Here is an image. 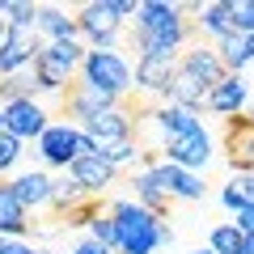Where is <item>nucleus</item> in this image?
Here are the masks:
<instances>
[{"label":"nucleus","mask_w":254,"mask_h":254,"mask_svg":"<svg viewBox=\"0 0 254 254\" xmlns=\"http://www.w3.org/2000/svg\"><path fill=\"white\" fill-rule=\"evenodd\" d=\"M110 220H115V229H119V246H115V250H123V254H153L157 246H161V242H157L161 220L148 216L140 203L115 199V203H110Z\"/></svg>","instance_id":"obj_1"},{"label":"nucleus","mask_w":254,"mask_h":254,"mask_svg":"<svg viewBox=\"0 0 254 254\" xmlns=\"http://www.w3.org/2000/svg\"><path fill=\"white\" fill-rule=\"evenodd\" d=\"M85 51H89V47H81V43H47L43 51H38V60H34L38 89L43 93H60L64 85L81 72Z\"/></svg>","instance_id":"obj_2"},{"label":"nucleus","mask_w":254,"mask_h":254,"mask_svg":"<svg viewBox=\"0 0 254 254\" xmlns=\"http://www.w3.org/2000/svg\"><path fill=\"white\" fill-rule=\"evenodd\" d=\"M115 106H119L115 93H106V89H98V85H89L81 72L64 85L60 93H55V115H64V119H81V123H89V119L106 115V110H115Z\"/></svg>","instance_id":"obj_3"},{"label":"nucleus","mask_w":254,"mask_h":254,"mask_svg":"<svg viewBox=\"0 0 254 254\" xmlns=\"http://www.w3.org/2000/svg\"><path fill=\"white\" fill-rule=\"evenodd\" d=\"M81 76L89 85H98V89H106V93H115V98H127V89H131V64L123 60V55L110 47V51H85V64H81Z\"/></svg>","instance_id":"obj_4"},{"label":"nucleus","mask_w":254,"mask_h":254,"mask_svg":"<svg viewBox=\"0 0 254 254\" xmlns=\"http://www.w3.org/2000/svg\"><path fill=\"white\" fill-rule=\"evenodd\" d=\"M225 157L237 174H254V110L225 119Z\"/></svg>","instance_id":"obj_5"},{"label":"nucleus","mask_w":254,"mask_h":254,"mask_svg":"<svg viewBox=\"0 0 254 254\" xmlns=\"http://www.w3.org/2000/svg\"><path fill=\"white\" fill-rule=\"evenodd\" d=\"M38 51H43V43H38L34 26H9V34L0 43V76L30 68V64L38 60Z\"/></svg>","instance_id":"obj_6"},{"label":"nucleus","mask_w":254,"mask_h":254,"mask_svg":"<svg viewBox=\"0 0 254 254\" xmlns=\"http://www.w3.org/2000/svg\"><path fill=\"white\" fill-rule=\"evenodd\" d=\"M76 30L93 43V51H110L115 38H119V17L106 9V0H102V4H85V9L76 13Z\"/></svg>","instance_id":"obj_7"},{"label":"nucleus","mask_w":254,"mask_h":254,"mask_svg":"<svg viewBox=\"0 0 254 254\" xmlns=\"http://www.w3.org/2000/svg\"><path fill=\"white\" fill-rule=\"evenodd\" d=\"M165 161L170 165H178V170H199V165H208L212 161V144H208V136L203 131H190V136H170L165 140Z\"/></svg>","instance_id":"obj_8"},{"label":"nucleus","mask_w":254,"mask_h":254,"mask_svg":"<svg viewBox=\"0 0 254 254\" xmlns=\"http://www.w3.org/2000/svg\"><path fill=\"white\" fill-rule=\"evenodd\" d=\"M47 110L38 106L34 98H21V102H9L4 106V131L9 136H17V140H34V136H43L47 131Z\"/></svg>","instance_id":"obj_9"},{"label":"nucleus","mask_w":254,"mask_h":254,"mask_svg":"<svg viewBox=\"0 0 254 254\" xmlns=\"http://www.w3.org/2000/svg\"><path fill=\"white\" fill-rule=\"evenodd\" d=\"M76 136H81L76 127H68V123H51L43 136H38V153H43V161L64 165V170H68V165L76 161Z\"/></svg>","instance_id":"obj_10"},{"label":"nucleus","mask_w":254,"mask_h":254,"mask_svg":"<svg viewBox=\"0 0 254 254\" xmlns=\"http://www.w3.org/2000/svg\"><path fill=\"white\" fill-rule=\"evenodd\" d=\"M131 127H136V119L127 115L123 106H115V110H106V115L89 119V123H85V136L98 148H106V144H119V140H131Z\"/></svg>","instance_id":"obj_11"},{"label":"nucleus","mask_w":254,"mask_h":254,"mask_svg":"<svg viewBox=\"0 0 254 254\" xmlns=\"http://www.w3.org/2000/svg\"><path fill=\"white\" fill-rule=\"evenodd\" d=\"M148 174H153V182L170 195V199H199L203 195V182L190 170H178V165H170V161H157Z\"/></svg>","instance_id":"obj_12"},{"label":"nucleus","mask_w":254,"mask_h":254,"mask_svg":"<svg viewBox=\"0 0 254 254\" xmlns=\"http://www.w3.org/2000/svg\"><path fill=\"white\" fill-rule=\"evenodd\" d=\"M174 68H178V55H140V64H136V85H140V93H153V98H161L165 93V85H170V76H174Z\"/></svg>","instance_id":"obj_13"},{"label":"nucleus","mask_w":254,"mask_h":254,"mask_svg":"<svg viewBox=\"0 0 254 254\" xmlns=\"http://www.w3.org/2000/svg\"><path fill=\"white\" fill-rule=\"evenodd\" d=\"M178 68H187V72L195 76L208 93L229 76L225 64H220V55H216V51H203V47H187V51H182V60H178Z\"/></svg>","instance_id":"obj_14"},{"label":"nucleus","mask_w":254,"mask_h":254,"mask_svg":"<svg viewBox=\"0 0 254 254\" xmlns=\"http://www.w3.org/2000/svg\"><path fill=\"white\" fill-rule=\"evenodd\" d=\"M161 102H165V106H182V110H199V106H208V89H203L187 68H174V76H170V85H165Z\"/></svg>","instance_id":"obj_15"},{"label":"nucleus","mask_w":254,"mask_h":254,"mask_svg":"<svg viewBox=\"0 0 254 254\" xmlns=\"http://www.w3.org/2000/svg\"><path fill=\"white\" fill-rule=\"evenodd\" d=\"M140 123H157V127L165 131V140H170V136H190V131H203V123H199V115H195V110L165 106V102H161V106H153Z\"/></svg>","instance_id":"obj_16"},{"label":"nucleus","mask_w":254,"mask_h":254,"mask_svg":"<svg viewBox=\"0 0 254 254\" xmlns=\"http://www.w3.org/2000/svg\"><path fill=\"white\" fill-rule=\"evenodd\" d=\"M246 102H250V89H246L242 72H229L225 81L208 93V110H216V115H225V119H229V115H242Z\"/></svg>","instance_id":"obj_17"},{"label":"nucleus","mask_w":254,"mask_h":254,"mask_svg":"<svg viewBox=\"0 0 254 254\" xmlns=\"http://www.w3.org/2000/svg\"><path fill=\"white\" fill-rule=\"evenodd\" d=\"M68 174H72V178L81 182L89 195H102V190L115 182V165H106L98 153H93V157H76V161L68 165Z\"/></svg>","instance_id":"obj_18"},{"label":"nucleus","mask_w":254,"mask_h":254,"mask_svg":"<svg viewBox=\"0 0 254 254\" xmlns=\"http://www.w3.org/2000/svg\"><path fill=\"white\" fill-rule=\"evenodd\" d=\"M34 30L38 34H47L51 43H76V17H68L64 9H51V4H38L34 13Z\"/></svg>","instance_id":"obj_19"},{"label":"nucleus","mask_w":254,"mask_h":254,"mask_svg":"<svg viewBox=\"0 0 254 254\" xmlns=\"http://www.w3.org/2000/svg\"><path fill=\"white\" fill-rule=\"evenodd\" d=\"M30 229H34V220H30V216H26V208L13 199L9 182L0 178V237H17V242H21Z\"/></svg>","instance_id":"obj_20"},{"label":"nucleus","mask_w":254,"mask_h":254,"mask_svg":"<svg viewBox=\"0 0 254 254\" xmlns=\"http://www.w3.org/2000/svg\"><path fill=\"white\" fill-rule=\"evenodd\" d=\"M131 187H136V203L148 212V216H157V220L170 216L174 199H170V195H165V190L153 182V174H148V170H144V174H136V178H131Z\"/></svg>","instance_id":"obj_21"},{"label":"nucleus","mask_w":254,"mask_h":254,"mask_svg":"<svg viewBox=\"0 0 254 254\" xmlns=\"http://www.w3.org/2000/svg\"><path fill=\"white\" fill-rule=\"evenodd\" d=\"M9 190H13V199L21 203V208H38V203H47L51 199V178H47V174H21V178H13L9 182Z\"/></svg>","instance_id":"obj_22"},{"label":"nucleus","mask_w":254,"mask_h":254,"mask_svg":"<svg viewBox=\"0 0 254 254\" xmlns=\"http://www.w3.org/2000/svg\"><path fill=\"white\" fill-rule=\"evenodd\" d=\"M187 4H165V0H144L136 4V30H161V26H174L182 17Z\"/></svg>","instance_id":"obj_23"},{"label":"nucleus","mask_w":254,"mask_h":254,"mask_svg":"<svg viewBox=\"0 0 254 254\" xmlns=\"http://www.w3.org/2000/svg\"><path fill=\"white\" fill-rule=\"evenodd\" d=\"M195 21H199V30H208V34H216V38L237 34L233 13H229V0H216V4H195Z\"/></svg>","instance_id":"obj_24"},{"label":"nucleus","mask_w":254,"mask_h":254,"mask_svg":"<svg viewBox=\"0 0 254 254\" xmlns=\"http://www.w3.org/2000/svg\"><path fill=\"white\" fill-rule=\"evenodd\" d=\"M34 93H38L34 64H30V68H21V72L0 76V106H9V102H21V98H34Z\"/></svg>","instance_id":"obj_25"},{"label":"nucleus","mask_w":254,"mask_h":254,"mask_svg":"<svg viewBox=\"0 0 254 254\" xmlns=\"http://www.w3.org/2000/svg\"><path fill=\"white\" fill-rule=\"evenodd\" d=\"M216 55H220V64H225V72H237L246 60H254V34H229V38H220Z\"/></svg>","instance_id":"obj_26"},{"label":"nucleus","mask_w":254,"mask_h":254,"mask_svg":"<svg viewBox=\"0 0 254 254\" xmlns=\"http://www.w3.org/2000/svg\"><path fill=\"white\" fill-rule=\"evenodd\" d=\"M220 199H225V208H233L237 216H242V212H254V174L229 178L225 190H220Z\"/></svg>","instance_id":"obj_27"},{"label":"nucleus","mask_w":254,"mask_h":254,"mask_svg":"<svg viewBox=\"0 0 254 254\" xmlns=\"http://www.w3.org/2000/svg\"><path fill=\"white\" fill-rule=\"evenodd\" d=\"M212 254H242L246 250V233L237 225H216L212 229Z\"/></svg>","instance_id":"obj_28"},{"label":"nucleus","mask_w":254,"mask_h":254,"mask_svg":"<svg viewBox=\"0 0 254 254\" xmlns=\"http://www.w3.org/2000/svg\"><path fill=\"white\" fill-rule=\"evenodd\" d=\"M89 229H93V242H102L106 250H115V246H119V229H115V220H110V208H102L98 216L89 220Z\"/></svg>","instance_id":"obj_29"},{"label":"nucleus","mask_w":254,"mask_h":254,"mask_svg":"<svg viewBox=\"0 0 254 254\" xmlns=\"http://www.w3.org/2000/svg\"><path fill=\"white\" fill-rule=\"evenodd\" d=\"M229 13H233L237 34H254V0H229Z\"/></svg>","instance_id":"obj_30"},{"label":"nucleus","mask_w":254,"mask_h":254,"mask_svg":"<svg viewBox=\"0 0 254 254\" xmlns=\"http://www.w3.org/2000/svg\"><path fill=\"white\" fill-rule=\"evenodd\" d=\"M136 153H140V148L131 144V140H119V144H106V148H98V157H102L106 165H115V170H119L123 161H131Z\"/></svg>","instance_id":"obj_31"},{"label":"nucleus","mask_w":254,"mask_h":254,"mask_svg":"<svg viewBox=\"0 0 254 254\" xmlns=\"http://www.w3.org/2000/svg\"><path fill=\"white\" fill-rule=\"evenodd\" d=\"M17 157H21V140H17V136H9V131H0V174L9 170Z\"/></svg>","instance_id":"obj_32"},{"label":"nucleus","mask_w":254,"mask_h":254,"mask_svg":"<svg viewBox=\"0 0 254 254\" xmlns=\"http://www.w3.org/2000/svg\"><path fill=\"white\" fill-rule=\"evenodd\" d=\"M72 254H110V250H106L102 242H81V246H76Z\"/></svg>","instance_id":"obj_33"},{"label":"nucleus","mask_w":254,"mask_h":254,"mask_svg":"<svg viewBox=\"0 0 254 254\" xmlns=\"http://www.w3.org/2000/svg\"><path fill=\"white\" fill-rule=\"evenodd\" d=\"M4 34H9V17H4V9H0V43H4Z\"/></svg>","instance_id":"obj_34"},{"label":"nucleus","mask_w":254,"mask_h":254,"mask_svg":"<svg viewBox=\"0 0 254 254\" xmlns=\"http://www.w3.org/2000/svg\"><path fill=\"white\" fill-rule=\"evenodd\" d=\"M0 131H4V106H0Z\"/></svg>","instance_id":"obj_35"},{"label":"nucleus","mask_w":254,"mask_h":254,"mask_svg":"<svg viewBox=\"0 0 254 254\" xmlns=\"http://www.w3.org/2000/svg\"><path fill=\"white\" fill-rule=\"evenodd\" d=\"M190 254H212V250H190Z\"/></svg>","instance_id":"obj_36"},{"label":"nucleus","mask_w":254,"mask_h":254,"mask_svg":"<svg viewBox=\"0 0 254 254\" xmlns=\"http://www.w3.org/2000/svg\"><path fill=\"white\" fill-rule=\"evenodd\" d=\"M34 254H47V250H34Z\"/></svg>","instance_id":"obj_37"}]
</instances>
